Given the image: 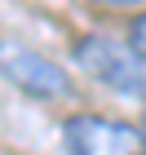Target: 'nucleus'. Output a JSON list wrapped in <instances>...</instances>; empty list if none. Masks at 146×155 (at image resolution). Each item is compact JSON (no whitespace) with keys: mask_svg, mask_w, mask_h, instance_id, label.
Wrapping results in <instances>:
<instances>
[{"mask_svg":"<svg viewBox=\"0 0 146 155\" xmlns=\"http://www.w3.org/2000/svg\"><path fill=\"white\" fill-rule=\"evenodd\" d=\"M128 49H133L137 58L146 62V13H137V18H133V27H128Z\"/></svg>","mask_w":146,"mask_h":155,"instance_id":"20e7f679","label":"nucleus"},{"mask_svg":"<svg viewBox=\"0 0 146 155\" xmlns=\"http://www.w3.org/2000/svg\"><path fill=\"white\" fill-rule=\"evenodd\" d=\"M67 155H146V124L106 115H71L62 124Z\"/></svg>","mask_w":146,"mask_h":155,"instance_id":"f03ea898","label":"nucleus"},{"mask_svg":"<svg viewBox=\"0 0 146 155\" xmlns=\"http://www.w3.org/2000/svg\"><path fill=\"white\" fill-rule=\"evenodd\" d=\"M71 58H75V67L89 80L106 84V89H115L124 97L146 102V62L128 45H120V40H111V36H84V40L71 45Z\"/></svg>","mask_w":146,"mask_h":155,"instance_id":"f257e3e1","label":"nucleus"},{"mask_svg":"<svg viewBox=\"0 0 146 155\" xmlns=\"http://www.w3.org/2000/svg\"><path fill=\"white\" fill-rule=\"evenodd\" d=\"M0 75L9 84H18L22 93L40 97H71V75L62 71L53 58H44L40 49L22 45V40H0Z\"/></svg>","mask_w":146,"mask_h":155,"instance_id":"7ed1b4c3","label":"nucleus"},{"mask_svg":"<svg viewBox=\"0 0 146 155\" xmlns=\"http://www.w3.org/2000/svg\"><path fill=\"white\" fill-rule=\"evenodd\" d=\"M89 5H102V9H137L146 0H89Z\"/></svg>","mask_w":146,"mask_h":155,"instance_id":"39448f33","label":"nucleus"}]
</instances>
